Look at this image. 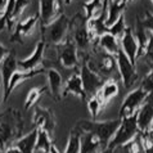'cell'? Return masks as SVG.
Here are the masks:
<instances>
[{"label":"cell","instance_id":"1","mask_svg":"<svg viewBox=\"0 0 153 153\" xmlns=\"http://www.w3.org/2000/svg\"><path fill=\"white\" fill-rule=\"evenodd\" d=\"M121 120H111V121H97V120H82L77 124V127L82 133H91L99 138L102 144L108 148L112 137L116 133L117 127L120 126Z\"/></svg>","mask_w":153,"mask_h":153},{"label":"cell","instance_id":"2","mask_svg":"<svg viewBox=\"0 0 153 153\" xmlns=\"http://www.w3.org/2000/svg\"><path fill=\"white\" fill-rule=\"evenodd\" d=\"M71 27V21L68 17L65 14L58 16L53 22L48 23L46 26H42V40L45 42H50L54 45L63 44L67 41V33H68V28Z\"/></svg>","mask_w":153,"mask_h":153},{"label":"cell","instance_id":"3","mask_svg":"<svg viewBox=\"0 0 153 153\" xmlns=\"http://www.w3.org/2000/svg\"><path fill=\"white\" fill-rule=\"evenodd\" d=\"M120 126L117 127L116 133L112 137L111 142L108 144V149L113 151L114 148L124 146L131 139H134L139 134V127L137 124V113L120 118Z\"/></svg>","mask_w":153,"mask_h":153},{"label":"cell","instance_id":"4","mask_svg":"<svg viewBox=\"0 0 153 153\" xmlns=\"http://www.w3.org/2000/svg\"><path fill=\"white\" fill-rule=\"evenodd\" d=\"M114 57H116L117 70H118V74H120L122 82H124V86L126 89H129L137 82V80L139 77V75L137 72V66L126 57V54L121 49L118 50V53Z\"/></svg>","mask_w":153,"mask_h":153},{"label":"cell","instance_id":"5","mask_svg":"<svg viewBox=\"0 0 153 153\" xmlns=\"http://www.w3.org/2000/svg\"><path fill=\"white\" fill-rule=\"evenodd\" d=\"M147 97H148V93L146 90H143L140 86L134 89V90H131L129 94L126 95L124 102H122L120 111H118V118L135 114L138 112V109L142 107L144 100L147 99Z\"/></svg>","mask_w":153,"mask_h":153},{"label":"cell","instance_id":"6","mask_svg":"<svg viewBox=\"0 0 153 153\" xmlns=\"http://www.w3.org/2000/svg\"><path fill=\"white\" fill-rule=\"evenodd\" d=\"M80 76H81V81H82V88L88 97H91L97 94L100 90V88L103 86V84L105 80L99 76L97 72L93 71L90 67L86 65V62L84 61V63L80 66Z\"/></svg>","mask_w":153,"mask_h":153},{"label":"cell","instance_id":"7","mask_svg":"<svg viewBox=\"0 0 153 153\" xmlns=\"http://www.w3.org/2000/svg\"><path fill=\"white\" fill-rule=\"evenodd\" d=\"M61 14H62L61 0H39V16H40L41 27L53 22Z\"/></svg>","mask_w":153,"mask_h":153},{"label":"cell","instance_id":"8","mask_svg":"<svg viewBox=\"0 0 153 153\" xmlns=\"http://www.w3.org/2000/svg\"><path fill=\"white\" fill-rule=\"evenodd\" d=\"M39 19H40V16H39V12H37L32 17H28V18L23 21H18L14 26L13 35L10 36V42H22L26 37L32 35Z\"/></svg>","mask_w":153,"mask_h":153},{"label":"cell","instance_id":"9","mask_svg":"<svg viewBox=\"0 0 153 153\" xmlns=\"http://www.w3.org/2000/svg\"><path fill=\"white\" fill-rule=\"evenodd\" d=\"M58 59L66 68H76L79 66V53L74 40H67L63 44H59Z\"/></svg>","mask_w":153,"mask_h":153},{"label":"cell","instance_id":"10","mask_svg":"<svg viewBox=\"0 0 153 153\" xmlns=\"http://www.w3.org/2000/svg\"><path fill=\"white\" fill-rule=\"evenodd\" d=\"M17 70H18V61H17L16 57V52L14 50H9V53L4 57L1 63H0V76H1L4 93L8 90L9 81Z\"/></svg>","mask_w":153,"mask_h":153},{"label":"cell","instance_id":"11","mask_svg":"<svg viewBox=\"0 0 153 153\" xmlns=\"http://www.w3.org/2000/svg\"><path fill=\"white\" fill-rule=\"evenodd\" d=\"M46 48V42L44 40H40L35 46L33 53L28 58L23 61H18V70L21 71H30L36 70L39 67H42V61H44V53Z\"/></svg>","mask_w":153,"mask_h":153},{"label":"cell","instance_id":"12","mask_svg":"<svg viewBox=\"0 0 153 153\" xmlns=\"http://www.w3.org/2000/svg\"><path fill=\"white\" fill-rule=\"evenodd\" d=\"M118 41H120V49L135 65V63H137V59H138V42H137V39H135V36H134L133 30L130 27H126L124 35L118 39Z\"/></svg>","mask_w":153,"mask_h":153},{"label":"cell","instance_id":"13","mask_svg":"<svg viewBox=\"0 0 153 153\" xmlns=\"http://www.w3.org/2000/svg\"><path fill=\"white\" fill-rule=\"evenodd\" d=\"M97 39L90 33V31L86 27V22L84 25L79 23L75 28V33H74V42L76 45V48L82 50L84 53H88L91 49L93 44Z\"/></svg>","mask_w":153,"mask_h":153},{"label":"cell","instance_id":"14","mask_svg":"<svg viewBox=\"0 0 153 153\" xmlns=\"http://www.w3.org/2000/svg\"><path fill=\"white\" fill-rule=\"evenodd\" d=\"M153 121V95L148 94L147 99L144 100L142 107L137 112V124L139 131H146L149 129Z\"/></svg>","mask_w":153,"mask_h":153},{"label":"cell","instance_id":"15","mask_svg":"<svg viewBox=\"0 0 153 153\" xmlns=\"http://www.w3.org/2000/svg\"><path fill=\"white\" fill-rule=\"evenodd\" d=\"M44 71H45L44 67H39V68H36V70H30V71H21V70H17V71L14 72V75L12 76L10 81H9V86H8V90L4 93V102L8 100V98H9V95L12 94V91H13L19 84L25 82V81H26V80H28V79L35 77V76H37V75H41Z\"/></svg>","mask_w":153,"mask_h":153},{"label":"cell","instance_id":"16","mask_svg":"<svg viewBox=\"0 0 153 153\" xmlns=\"http://www.w3.org/2000/svg\"><path fill=\"white\" fill-rule=\"evenodd\" d=\"M32 121L35 124L36 129L46 130L49 134L54 130V126H56L53 112H50L49 109H45V108H40V107H37L35 109V112H33Z\"/></svg>","mask_w":153,"mask_h":153},{"label":"cell","instance_id":"17","mask_svg":"<svg viewBox=\"0 0 153 153\" xmlns=\"http://www.w3.org/2000/svg\"><path fill=\"white\" fill-rule=\"evenodd\" d=\"M105 148L99 138L91 133H81L80 140V153H103Z\"/></svg>","mask_w":153,"mask_h":153},{"label":"cell","instance_id":"18","mask_svg":"<svg viewBox=\"0 0 153 153\" xmlns=\"http://www.w3.org/2000/svg\"><path fill=\"white\" fill-rule=\"evenodd\" d=\"M68 94L76 95L81 99H86L88 95L85 93L84 88H82V81H81V76H80V72L76 71L75 74H72V76H70V79L66 81V85L63 86V91H62V97H66Z\"/></svg>","mask_w":153,"mask_h":153},{"label":"cell","instance_id":"19","mask_svg":"<svg viewBox=\"0 0 153 153\" xmlns=\"http://www.w3.org/2000/svg\"><path fill=\"white\" fill-rule=\"evenodd\" d=\"M48 76V89L50 90V94L56 100L62 99V91H63V77L62 75L56 70L50 68L46 71Z\"/></svg>","mask_w":153,"mask_h":153},{"label":"cell","instance_id":"20","mask_svg":"<svg viewBox=\"0 0 153 153\" xmlns=\"http://www.w3.org/2000/svg\"><path fill=\"white\" fill-rule=\"evenodd\" d=\"M97 45L99 46L102 50L112 54V56H116L118 53V50H120V41H118V39L116 36L111 35L109 32H105L98 37Z\"/></svg>","mask_w":153,"mask_h":153},{"label":"cell","instance_id":"21","mask_svg":"<svg viewBox=\"0 0 153 153\" xmlns=\"http://www.w3.org/2000/svg\"><path fill=\"white\" fill-rule=\"evenodd\" d=\"M109 5L107 7V13H105V18H104V23L105 26L109 27L124 14L122 12L126 8V4H124L121 0H114V1L108 3Z\"/></svg>","mask_w":153,"mask_h":153},{"label":"cell","instance_id":"22","mask_svg":"<svg viewBox=\"0 0 153 153\" xmlns=\"http://www.w3.org/2000/svg\"><path fill=\"white\" fill-rule=\"evenodd\" d=\"M36 138H37V129L35 127V129H33L31 133L26 134L25 137L18 138L13 144L22 153H33V148H35Z\"/></svg>","mask_w":153,"mask_h":153},{"label":"cell","instance_id":"23","mask_svg":"<svg viewBox=\"0 0 153 153\" xmlns=\"http://www.w3.org/2000/svg\"><path fill=\"white\" fill-rule=\"evenodd\" d=\"M117 94H118V84L114 79L105 80L103 86H102L100 90L98 91V95L100 97V99H102V102H103L104 105L107 104L112 98L116 97Z\"/></svg>","mask_w":153,"mask_h":153},{"label":"cell","instance_id":"24","mask_svg":"<svg viewBox=\"0 0 153 153\" xmlns=\"http://www.w3.org/2000/svg\"><path fill=\"white\" fill-rule=\"evenodd\" d=\"M52 139L50 134L46 130L37 129V138L33 148V153H49V149L52 147Z\"/></svg>","mask_w":153,"mask_h":153},{"label":"cell","instance_id":"25","mask_svg":"<svg viewBox=\"0 0 153 153\" xmlns=\"http://www.w3.org/2000/svg\"><path fill=\"white\" fill-rule=\"evenodd\" d=\"M134 36L138 42V58H140V56L143 54L144 49H146V46H147L148 39H149V35L147 33V30L144 28L140 17H137V28H135Z\"/></svg>","mask_w":153,"mask_h":153},{"label":"cell","instance_id":"26","mask_svg":"<svg viewBox=\"0 0 153 153\" xmlns=\"http://www.w3.org/2000/svg\"><path fill=\"white\" fill-rule=\"evenodd\" d=\"M30 4V0H16L14 3V7H13V10H12L10 16L8 17V21H7V28L12 30L13 28L17 22L19 21V17L21 14L23 13V10L26 9V7Z\"/></svg>","mask_w":153,"mask_h":153},{"label":"cell","instance_id":"27","mask_svg":"<svg viewBox=\"0 0 153 153\" xmlns=\"http://www.w3.org/2000/svg\"><path fill=\"white\" fill-rule=\"evenodd\" d=\"M113 152H116V153H144L140 135L138 134L134 139H131L130 142H127L126 144H124V146L114 148Z\"/></svg>","mask_w":153,"mask_h":153},{"label":"cell","instance_id":"28","mask_svg":"<svg viewBox=\"0 0 153 153\" xmlns=\"http://www.w3.org/2000/svg\"><path fill=\"white\" fill-rule=\"evenodd\" d=\"M81 133L82 131L77 126L74 130H71L70 138L67 142L65 153H80V140H81Z\"/></svg>","mask_w":153,"mask_h":153},{"label":"cell","instance_id":"29","mask_svg":"<svg viewBox=\"0 0 153 153\" xmlns=\"http://www.w3.org/2000/svg\"><path fill=\"white\" fill-rule=\"evenodd\" d=\"M103 107H104V104H103V102H102L100 97L98 95V93L88 98V108H89V112H90L93 120H97L98 114H99L100 109Z\"/></svg>","mask_w":153,"mask_h":153},{"label":"cell","instance_id":"30","mask_svg":"<svg viewBox=\"0 0 153 153\" xmlns=\"http://www.w3.org/2000/svg\"><path fill=\"white\" fill-rule=\"evenodd\" d=\"M46 90H48V86L30 89L28 94L26 97V102H25V109H30V108H31L32 105L40 99V97L42 95V93H45Z\"/></svg>","mask_w":153,"mask_h":153},{"label":"cell","instance_id":"31","mask_svg":"<svg viewBox=\"0 0 153 153\" xmlns=\"http://www.w3.org/2000/svg\"><path fill=\"white\" fill-rule=\"evenodd\" d=\"M125 30H126V26H125V16L122 14L120 18H118L116 22L112 25V26L108 27V32L111 33V35L116 36L117 39H120V37L124 35Z\"/></svg>","mask_w":153,"mask_h":153},{"label":"cell","instance_id":"32","mask_svg":"<svg viewBox=\"0 0 153 153\" xmlns=\"http://www.w3.org/2000/svg\"><path fill=\"white\" fill-rule=\"evenodd\" d=\"M139 135L143 143L144 153H153V137H152L149 129L146 131H139Z\"/></svg>","mask_w":153,"mask_h":153},{"label":"cell","instance_id":"33","mask_svg":"<svg viewBox=\"0 0 153 153\" xmlns=\"http://www.w3.org/2000/svg\"><path fill=\"white\" fill-rule=\"evenodd\" d=\"M140 58H143L147 65H149L151 68H153V35H149L147 46H146V49H144L143 54L140 56Z\"/></svg>","mask_w":153,"mask_h":153},{"label":"cell","instance_id":"34","mask_svg":"<svg viewBox=\"0 0 153 153\" xmlns=\"http://www.w3.org/2000/svg\"><path fill=\"white\" fill-rule=\"evenodd\" d=\"M140 88H142L143 90H146L148 94L153 95V68L151 70L149 74H148L146 77L142 80V82H140Z\"/></svg>","mask_w":153,"mask_h":153},{"label":"cell","instance_id":"35","mask_svg":"<svg viewBox=\"0 0 153 153\" xmlns=\"http://www.w3.org/2000/svg\"><path fill=\"white\" fill-rule=\"evenodd\" d=\"M142 23L146 30H149L151 31V35H153V14L151 13V12H146L144 13V17L142 19Z\"/></svg>","mask_w":153,"mask_h":153},{"label":"cell","instance_id":"36","mask_svg":"<svg viewBox=\"0 0 153 153\" xmlns=\"http://www.w3.org/2000/svg\"><path fill=\"white\" fill-rule=\"evenodd\" d=\"M8 53H9V50H8L5 46H4L1 42H0V63H1V61L4 59V57H5Z\"/></svg>","mask_w":153,"mask_h":153},{"label":"cell","instance_id":"37","mask_svg":"<svg viewBox=\"0 0 153 153\" xmlns=\"http://www.w3.org/2000/svg\"><path fill=\"white\" fill-rule=\"evenodd\" d=\"M5 153H22V152H21L18 148L14 146V144H12V146H9V147H8L7 149H5Z\"/></svg>","mask_w":153,"mask_h":153},{"label":"cell","instance_id":"38","mask_svg":"<svg viewBox=\"0 0 153 153\" xmlns=\"http://www.w3.org/2000/svg\"><path fill=\"white\" fill-rule=\"evenodd\" d=\"M7 1L8 0H0V17L4 14V10H5V7H7Z\"/></svg>","mask_w":153,"mask_h":153},{"label":"cell","instance_id":"39","mask_svg":"<svg viewBox=\"0 0 153 153\" xmlns=\"http://www.w3.org/2000/svg\"><path fill=\"white\" fill-rule=\"evenodd\" d=\"M49 153H59L54 144H52V147H50V149H49Z\"/></svg>","mask_w":153,"mask_h":153},{"label":"cell","instance_id":"40","mask_svg":"<svg viewBox=\"0 0 153 153\" xmlns=\"http://www.w3.org/2000/svg\"><path fill=\"white\" fill-rule=\"evenodd\" d=\"M149 131H151V134H152V137H153V121H152V124L149 126Z\"/></svg>","mask_w":153,"mask_h":153},{"label":"cell","instance_id":"41","mask_svg":"<svg viewBox=\"0 0 153 153\" xmlns=\"http://www.w3.org/2000/svg\"><path fill=\"white\" fill-rule=\"evenodd\" d=\"M71 1H72V0H65V4H66V5H68V4H71Z\"/></svg>","mask_w":153,"mask_h":153},{"label":"cell","instance_id":"42","mask_svg":"<svg viewBox=\"0 0 153 153\" xmlns=\"http://www.w3.org/2000/svg\"><path fill=\"white\" fill-rule=\"evenodd\" d=\"M121 1H122V3H124V4H126V5H127V3H129V1H130V0H121Z\"/></svg>","mask_w":153,"mask_h":153},{"label":"cell","instance_id":"43","mask_svg":"<svg viewBox=\"0 0 153 153\" xmlns=\"http://www.w3.org/2000/svg\"><path fill=\"white\" fill-rule=\"evenodd\" d=\"M1 86H3V81H1V77H0V89H1Z\"/></svg>","mask_w":153,"mask_h":153},{"label":"cell","instance_id":"44","mask_svg":"<svg viewBox=\"0 0 153 153\" xmlns=\"http://www.w3.org/2000/svg\"><path fill=\"white\" fill-rule=\"evenodd\" d=\"M111 1H114V0H108V3H111Z\"/></svg>","mask_w":153,"mask_h":153},{"label":"cell","instance_id":"45","mask_svg":"<svg viewBox=\"0 0 153 153\" xmlns=\"http://www.w3.org/2000/svg\"><path fill=\"white\" fill-rule=\"evenodd\" d=\"M151 1H152V3H153V0H151Z\"/></svg>","mask_w":153,"mask_h":153}]
</instances>
